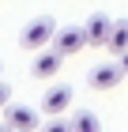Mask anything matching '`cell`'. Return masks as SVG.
<instances>
[{
    "mask_svg": "<svg viewBox=\"0 0 128 132\" xmlns=\"http://www.w3.org/2000/svg\"><path fill=\"white\" fill-rule=\"evenodd\" d=\"M4 125L30 132V128H38V110L34 106H23V102H8L4 106Z\"/></svg>",
    "mask_w": 128,
    "mask_h": 132,
    "instance_id": "cell-2",
    "label": "cell"
},
{
    "mask_svg": "<svg viewBox=\"0 0 128 132\" xmlns=\"http://www.w3.org/2000/svg\"><path fill=\"white\" fill-rule=\"evenodd\" d=\"M83 27H87V42H90V45H106V38H109V27H113V19H109L106 11H94V15H90V19L83 23Z\"/></svg>",
    "mask_w": 128,
    "mask_h": 132,
    "instance_id": "cell-7",
    "label": "cell"
},
{
    "mask_svg": "<svg viewBox=\"0 0 128 132\" xmlns=\"http://www.w3.org/2000/svg\"><path fill=\"white\" fill-rule=\"evenodd\" d=\"M8 102H11V87H8V83H0V110H4Z\"/></svg>",
    "mask_w": 128,
    "mask_h": 132,
    "instance_id": "cell-10",
    "label": "cell"
},
{
    "mask_svg": "<svg viewBox=\"0 0 128 132\" xmlns=\"http://www.w3.org/2000/svg\"><path fill=\"white\" fill-rule=\"evenodd\" d=\"M124 76H128V72L121 68V61H117V64L109 61V64H98V68H90L87 83L94 87V91H113V87H117V83L124 79Z\"/></svg>",
    "mask_w": 128,
    "mask_h": 132,
    "instance_id": "cell-4",
    "label": "cell"
},
{
    "mask_svg": "<svg viewBox=\"0 0 128 132\" xmlns=\"http://www.w3.org/2000/svg\"><path fill=\"white\" fill-rule=\"evenodd\" d=\"M68 106H72V87L68 83H57V87H49L41 94V113L45 117H60Z\"/></svg>",
    "mask_w": 128,
    "mask_h": 132,
    "instance_id": "cell-5",
    "label": "cell"
},
{
    "mask_svg": "<svg viewBox=\"0 0 128 132\" xmlns=\"http://www.w3.org/2000/svg\"><path fill=\"white\" fill-rule=\"evenodd\" d=\"M106 49L113 53V57H121V53L128 49V19H113L109 38H106Z\"/></svg>",
    "mask_w": 128,
    "mask_h": 132,
    "instance_id": "cell-8",
    "label": "cell"
},
{
    "mask_svg": "<svg viewBox=\"0 0 128 132\" xmlns=\"http://www.w3.org/2000/svg\"><path fill=\"white\" fill-rule=\"evenodd\" d=\"M60 61H64V53L53 49V45H49V49H38L34 68H30V72H34L38 79H49V76H57V72H60Z\"/></svg>",
    "mask_w": 128,
    "mask_h": 132,
    "instance_id": "cell-6",
    "label": "cell"
},
{
    "mask_svg": "<svg viewBox=\"0 0 128 132\" xmlns=\"http://www.w3.org/2000/svg\"><path fill=\"white\" fill-rule=\"evenodd\" d=\"M117 61H121V68H124V72H128V49H124V53H121Z\"/></svg>",
    "mask_w": 128,
    "mask_h": 132,
    "instance_id": "cell-11",
    "label": "cell"
},
{
    "mask_svg": "<svg viewBox=\"0 0 128 132\" xmlns=\"http://www.w3.org/2000/svg\"><path fill=\"white\" fill-rule=\"evenodd\" d=\"M57 19L53 15H38V19H30L27 27H23V34H19V45L23 49H45V45H53V38H57Z\"/></svg>",
    "mask_w": 128,
    "mask_h": 132,
    "instance_id": "cell-1",
    "label": "cell"
},
{
    "mask_svg": "<svg viewBox=\"0 0 128 132\" xmlns=\"http://www.w3.org/2000/svg\"><path fill=\"white\" fill-rule=\"evenodd\" d=\"M72 128L75 132H98L102 121H98V113H90V110H75L72 113Z\"/></svg>",
    "mask_w": 128,
    "mask_h": 132,
    "instance_id": "cell-9",
    "label": "cell"
},
{
    "mask_svg": "<svg viewBox=\"0 0 128 132\" xmlns=\"http://www.w3.org/2000/svg\"><path fill=\"white\" fill-rule=\"evenodd\" d=\"M83 45H90L87 42V27H60L57 38H53V49H60L64 57H75Z\"/></svg>",
    "mask_w": 128,
    "mask_h": 132,
    "instance_id": "cell-3",
    "label": "cell"
}]
</instances>
